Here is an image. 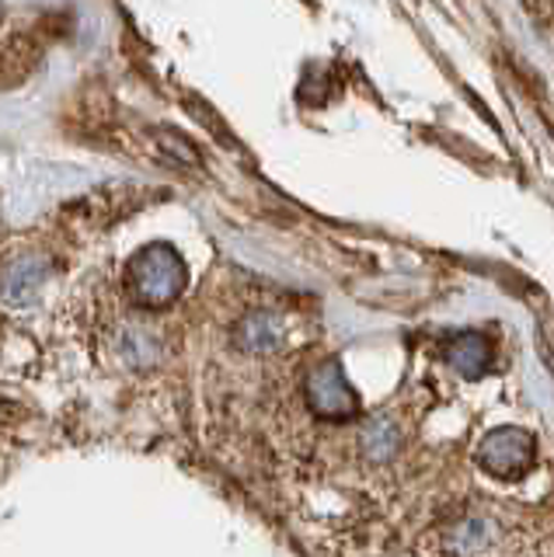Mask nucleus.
Masks as SVG:
<instances>
[{
    "label": "nucleus",
    "instance_id": "f257e3e1",
    "mask_svg": "<svg viewBox=\"0 0 554 557\" xmlns=\"http://www.w3.org/2000/svg\"><path fill=\"white\" fill-rule=\"evenodd\" d=\"M130 289L144 307H168L185 289V261L168 244H153L133 258Z\"/></svg>",
    "mask_w": 554,
    "mask_h": 557
},
{
    "label": "nucleus",
    "instance_id": "f03ea898",
    "mask_svg": "<svg viewBox=\"0 0 554 557\" xmlns=\"http://www.w3.org/2000/svg\"><path fill=\"white\" fill-rule=\"evenodd\" d=\"M478 463L495 478H519L533 463V435L524 429H495L484 435Z\"/></svg>",
    "mask_w": 554,
    "mask_h": 557
},
{
    "label": "nucleus",
    "instance_id": "7ed1b4c3",
    "mask_svg": "<svg viewBox=\"0 0 554 557\" xmlns=\"http://www.w3.org/2000/svg\"><path fill=\"white\" fill-rule=\"evenodd\" d=\"M307 400H310V408H315L318 414H324V418H349L359 408V400H356V394H353L349 380H345L338 362H324V366H318L315 373H310Z\"/></svg>",
    "mask_w": 554,
    "mask_h": 557
},
{
    "label": "nucleus",
    "instance_id": "20e7f679",
    "mask_svg": "<svg viewBox=\"0 0 554 557\" xmlns=\"http://www.w3.org/2000/svg\"><path fill=\"white\" fill-rule=\"evenodd\" d=\"M46 283V261L42 258H19L4 269V278H0V293L4 300L14 307H28L36 304V296Z\"/></svg>",
    "mask_w": 554,
    "mask_h": 557
},
{
    "label": "nucleus",
    "instance_id": "39448f33",
    "mask_svg": "<svg viewBox=\"0 0 554 557\" xmlns=\"http://www.w3.org/2000/svg\"><path fill=\"white\" fill-rule=\"evenodd\" d=\"M492 359H495V348H492L489 338L478 335V331L457 335L454 342L446 345V362L454 366L460 376H467V380H478L492 366Z\"/></svg>",
    "mask_w": 554,
    "mask_h": 557
},
{
    "label": "nucleus",
    "instance_id": "423d86ee",
    "mask_svg": "<svg viewBox=\"0 0 554 557\" xmlns=\"http://www.w3.org/2000/svg\"><path fill=\"white\" fill-rule=\"evenodd\" d=\"M237 342L248 352H272V348L283 345V324L272 313H251L245 324L237 327Z\"/></svg>",
    "mask_w": 554,
    "mask_h": 557
},
{
    "label": "nucleus",
    "instance_id": "0eeeda50",
    "mask_svg": "<svg viewBox=\"0 0 554 557\" xmlns=\"http://www.w3.org/2000/svg\"><path fill=\"white\" fill-rule=\"evenodd\" d=\"M489 536H492V527H489V519H481V516H467L460 519L454 530L446 533V550L450 554H481V550H489Z\"/></svg>",
    "mask_w": 554,
    "mask_h": 557
},
{
    "label": "nucleus",
    "instance_id": "6e6552de",
    "mask_svg": "<svg viewBox=\"0 0 554 557\" xmlns=\"http://www.w3.org/2000/svg\"><path fill=\"white\" fill-rule=\"evenodd\" d=\"M362 449H367L370 460H387L397 449V429L391 418H373V422L362 429Z\"/></svg>",
    "mask_w": 554,
    "mask_h": 557
}]
</instances>
